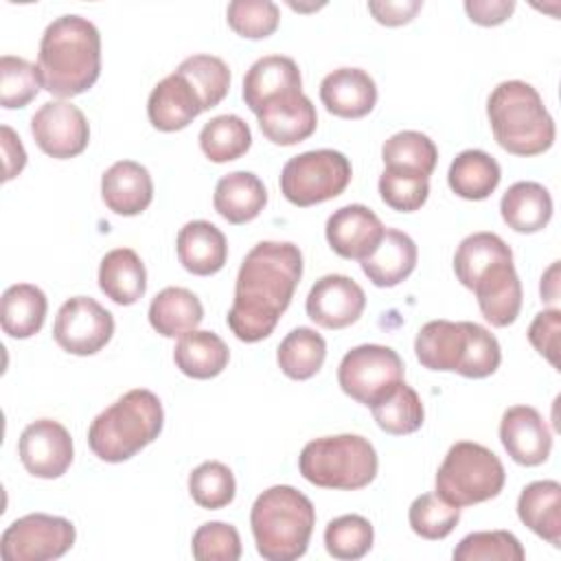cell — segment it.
Masks as SVG:
<instances>
[{
	"label": "cell",
	"instance_id": "e0dca14e",
	"mask_svg": "<svg viewBox=\"0 0 561 561\" xmlns=\"http://www.w3.org/2000/svg\"><path fill=\"white\" fill-rule=\"evenodd\" d=\"M259 127L263 136L280 147H291L307 140L318 125V114L302 90L285 92L267 101L259 112Z\"/></svg>",
	"mask_w": 561,
	"mask_h": 561
},
{
	"label": "cell",
	"instance_id": "f5cc1de1",
	"mask_svg": "<svg viewBox=\"0 0 561 561\" xmlns=\"http://www.w3.org/2000/svg\"><path fill=\"white\" fill-rule=\"evenodd\" d=\"M541 300L557 302L559 300V261H554L541 276Z\"/></svg>",
	"mask_w": 561,
	"mask_h": 561
},
{
	"label": "cell",
	"instance_id": "52a82bcc",
	"mask_svg": "<svg viewBox=\"0 0 561 561\" xmlns=\"http://www.w3.org/2000/svg\"><path fill=\"white\" fill-rule=\"evenodd\" d=\"M377 451L359 434H337L309 440L298 458L300 476L320 486L337 491H357L377 476Z\"/></svg>",
	"mask_w": 561,
	"mask_h": 561
},
{
	"label": "cell",
	"instance_id": "836d02e7",
	"mask_svg": "<svg viewBox=\"0 0 561 561\" xmlns=\"http://www.w3.org/2000/svg\"><path fill=\"white\" fill-rule=\"evenodd\" d=\"M508 261H513V252L502 237L495 232H473L456 248L454 272L460 285L471 289L484 272Z\"/></svg>",
	"mask_w": 561,
	"mask_h": 561
},
{
	"label": "cell",
	"instance_id": "9c48e42d",
	"mask_svg": "<svg viewBox=\"0 0 561 561\" xmlns=\"http://www.w3.org/2000/svg\"><path fill=\"white\" fill-rule=\"evenodd\" d=\"M351 175V162L342 151L313 149L285 162L280 171V193L289 204L307 208L344 193Z\"/></svg>",
	"mask_w": 561,
	"mask_h": 561
},
{
	"label": "cell",
	"instance_id": "7a4b0ae2",
	"mask_svg": "<svg viewBox=\"0 0 561 561\" xmlns=\"http://www.w3.org/2000/svg\"><path fill=\"white\" fill-rule=\"evenodd\" d=\"M37 68L46 92L61 99L83 94L101 75L99 28L81 15L53 20L39 42Z\"/></svg>",
	"mask_w": 561,
	"mask_h": 561
},
{
	"label": "cell",
	"instance_id": "bcb514c9",
	"mask_svg": "<svg viewBox=\"0 0 561 561\" xmlns=\"http://www.w3.org/2000/svg\"><path fill=\"white\" fill-rule=\"evenodd\" d=\"M230 28L248 39L270 37L280 22V11L270 0H232L226 9Z\"/></svg>",
	"mask_w": 561,
	"mask_h": 561
},
{
	"label": "cell",
	"instance_id": "7402d4cb",
	"mask_svg": "<svg viewBox=\"0 0 561 561\" xmlns=\"http://www.w3.org/2000/svg\"><path fill=\"white\" fill-rule=\"evenodd\" d=\"M202 112L204 107L199 96L175 70L158 81L147 101L149 123L160 131H180Z\"/></svg>",
	"mask_w": 561,
	"mask_h": 561
},
{
	"label": "cell",
	"instance_id": "83f0119b",
	"mask_svg": "<svg viewBox=\"0 0 561 561\" xmlns=\"http://www.w3.org/2000/svg\"><path fill=\"white\" fill-rule=\"evenodd\" d=\"M99 287L116 305H134L147 291V270L131 248L110 250L99 265Z\"/></svg>",
	"mask_w": 561,
	"mask_h": 561
},
{
	"label": "cell",
	"instance_id": "f35d334b",
	"mask_svg": "<svg viewBox=\"0 0 561 561\" xmlns=\"http://www.w3.org/2000/svg\"><path fill=\"white\" fill-rule=\"evenodd\" d=\"M175 72H180L202 101L204 112L219 105L230 90V68L215 55H191Z\"/></svg>",
	"mask_w": 561,
	"mask_h": 561
},
{
	"label": "cell",
	"instance_id": "681fc988",
	"mask_svg": "<svg viewBox=\"0 0 561 561\" xmlns=\"http://www.w3.org/2000/svg\"><path fill=\"white\" fill-rule=\"evenodd\" d=\"M421 0H373L368 2V11L383 26H401L408 24L419 11Z\"/></svg>",
	"mask_w": 561,
	"mask_h": 561
},
{
	"label": "cell",
	"instance_id": "5bb4252c",
	"mask_svg": "<svg viewBox=\"0 0 561 561\" xmlns=\"http://www.w3.org/2000/svg\"><path fill=\"white\" fill-rule=\"evenodd\" d=\"M18 454L31 476L53 480L64 476L72 465V436L59 421L37 419L22 430Z\"/></svg>",
	"mask_w": 561,
	"mask_h": 561
},
{
	"label": "cell",
	"instance_id": "f546056e",
	"mask_svg": "<svg viewBox=\"0 0 561 561\" xmlns=\"http://www.w3.org/2000/svg\"><path fill=\"white\" fill-rule=\"evenodd\" d=\"M204 307L186 287H164L149 305V324L162 337H182L199 327Z\"/></svg>",
	"mask_w": 561,
	"mask_h": 561
},
{
	"label": "cell",
	"instance_id": "8d00e7d4",
	"mask_svg": "<svg viewBox=\"0 0 561 561\" xmlns=\"http://www.w3.org/2000/svg\"><path fill=\"white\" fill-rule=\"evenodd\" d=\"M377 425L392 436H405L423 425L425 410L419 392L401 381L390 394L370 405Z\"/></svg>",
	"mask_w": 561,
	"mask_h": 561
},
{
	"label": "cell",
	"instance_id": "f907efd6",
	"mask_svg": "<svg viewBox=\"0 0 561 561\" xmlns=\"http://www.w3.org/2000/svg\"><path fill=\"white\" fill-rule=\"evenodd\" d=\"M465 11L480 26H497L515 11V0H467Z\"/></svg>",
	"mask_w": 561,
	"mask_h": 561
},
{
	"label": "cell",
	"instance_id": "3957f363",
	"mask_svg": "<svg viewBox=\"0 0 561 561\" xmlns=\"http://www.w3.org/2000/svg\"><path fill=\"white\" fill-rule=\"evenodd\" d=\"M421 366L440 373H458L469 379H484L500 368L502 348L497 337L476 322L430 320L414 340Z\"/></svg>",
	"mask_w": 561,
	"mask_h": 561
},
{
	"label": "cell",
	"instance_id": "ffe728a7",
	"mask_svg": "<svg viewBox=\"0 0 561 561\" xmlns=\"http://www.w3.org/2000/svg\"><path fill=\"white\" fill-rule=\"evenodd\" d=\"M101 197L112 213L134 217L151 204L153 180L140 162L118 160L101 178Z\"/></svg>",
	"mask_w": 561,
	"mask_h": 561
},
{
	"label": "cell",
	"instance_id": "b9f144b4",
	"mask_svg": "<svg viewBox=\"0 0 561 561\" xmlns=\"http://www.w3.org/2000/svg\"><path fill=\"white\" fill-rule=\"evenodd\" d=\"M39 68L24 57H0V105L7 110L26 107L39 92Z\"/></svg>",
	"mask_w": 561,
	"mask_h": 561
},
{
	"label": "cell",
	"instance_id": "d4e9b609",
	"mask_svg": "<svg viewBox=\"0 0 561 561\" xmlns=\"http://www.w3.org/2000/svg\"><path fill=\"white\" fill-rule=\"evenodd\" d=\"M416 259L414 239L401 230L386 228L379 245L362 261V272L375 287H394L414 272Z\"/></svg>",
	"mask_w": 561,
	"mask_h": 561
},
{
	"label": "cell",
	"instance_id": "4316f807",
	"mask_svg": "<svg viewBox=\"0 0 561 561\" xmlns=\"http://www.w3.org/2000/svg\"><path fill=\"white\" fill-rule=\"evenodd\" d=\"M517 515L535 535L554 548L561 546V484L557 480L526 484L517 497Z\"/></svg>",
	"mask_w": 561,
	"mask_h": 561
},
{
	"label": "cell",
	"instance_id": "ba28073f",
	"mask_svg": "<svg viewBox=\"0 0 561 561\" xmlns=\"http://www.w3.org/2000/svg\"><path fill=\"white\" fill-rule=\"evenodd\" d=\"M504 482V465L489 447L458 440L436 471V495L462 508L497 497Z\"/></svg>",
	"mask_w": 561,
	"mask_h": 561
},
{
	"label": "cell",
	"instance_id": "7c38bea8",
	"mask_svg": "<svg viewBox=\"0 0 561 561\" xmlns=\"http://www.w3.org/2000/svg\"><path fill=\"white\" fill-rule=\"evenodd\" d=\"M114 335V316L90 296L68 298L53 324L55 342L72 355H94Z\"/></svg>",
	"mask_w": 561,
	"mask_h": 561
},
{
	"label": "cell",
	"instance_id": "1f68e13d",
	"mask_svg": "<svg viewBox=\"0 0 561 561\" xmlns=\"http://www.w3.org/2000/svg\"><path fill=\"white\" fill-rule=\"evenodd\" d=\"M502 171L493 156L482 149H465L460 151L447 171L449 188L471 202L486 199L500 184Z\"/></svg>",
	"mask_w": 561,
	"mask_h": 561
},
{
	"label": "cell",
	"instance_id": "8992f818",
	"mask_svg": "<svg viewBox=\"0 0 561 561\" xmlns=\"http://www.w3.org/2000/svg\"><path fill=\"white\" fill-rule=\"evenodd\" d=\"M250 526L263 559L294 561L307 552L316 526V508L298 489L276 484L254 500Z\"/></svg>",
	"mask_w": 561,
	"mask_h": 561
},
{
	"label": "cell",
	"instance_id": "74e56055",
	"mask_svg": "<svg viewBox=\"0 0 561 561\" xmlns=\"http://www.w3.org/2000/svg\"><path fill=\"white\" fill-rule=\"evenodd\" d=\"M381 158L386 167L405 169L430 178L438 162V149L430 136L414 129H403L383 142Z\"/></svg>",
	"mask_w": 561,
	"mask_h": 561
},
{
	"label": "cell",
	"instance_id": "9a60e30c",
	"mask_svg": "<svg viewBox=\"0 0 561 561\" xmlns=\"http://www.w3.org/2000/svg\"><path fill=\"white\" fill-rule=\"evenodd\" d=\"M307 316L322 329H344L366 309L364 289L344 274H327L313 283L305 302Z\"/></svg>",
	"mask_w": 561,
	"mask_h": 561
},
{
	"label": "cell",
	"instance_id": "2e32d148",
	"mask_svg": "<svg viewBox=\"0 0 561 561\" xmlns=\"http://www.w3.org/2000/svg\"><path fill=\"white\" fill-rule=\"evenodd\" d=\"M386 226L364 204H348L329 215L324 234L335 254L342 259L364 261L383 239Z\"/></svg>",
	"mask_w": 561,
	"mask_h": 561
},
{
	"label": "cell",
	"instance_id": "f1b7e54d",
	"mask_svg": "<svg viewBox=\"0 0 561 561\" xmlns=\"http://www.w3.org/2000/svg\"><path fill=\"white\" fill-rule=\"evenodd\" d=\"M504 224L522 234L539 232L552 219L550 191L539 182H515L500 199Z\"/></svg>",
	"mask_w": 561,
	"mask_h": 561
},
{
	"label": "cell",
	"instance_id": "d6a6232c",
	"mask_svg": "<svg viewBox=\"0 0 561 561\" xmlns=\"http://www.w3.org/2000/svg\"><path fill=\"white\" fill-rule=\"evenodd\" d=\"M46 294L31 283H15L4 289L0 302L2 331L15 340L35 335L46 320Z\"/></svg>",
	"mask_w": 561,
	"mask_h": 561
},
{
	"label": "cell",
	"instance_id": "7bdbcfd3",
	"mask_svg": "<svg viewBox=\"0 0 561 561\" xmlns=\"http://www.w3.org/2000/svg\"><path fill=\"white\" fill-rule=\"evenodd\" d=\"M451 557L456 561H522L526 552L508 530H478L462 537Z\"/></svg>",
	"mask_w": 561,
	"mask_h": 561
},
{
	"label": "cell",
	"instance_id": "5b68a950",
	"mask_svg": "<svg viewBox=\"0 0 561 561\" xmlns=\"http://www.w3.org/2000/svg\"><path fill=\"white\" fill-rule=\"evenodd\" d=\"M164 425V410L147 388H134L94 416L88 445L103 462H123L153 443Z\"/></svg>",
	"mask_w": 561,
	"mask_h": 561
},
{
	"label": "cell",
	"instance_id": "6da1fadb",
	"mask_svg": "<svg viewBox=\"0 0 561 561\" xmlns=\"http://www.w3.org/2000/svg\"><path fill=\"white\" fill-rule=\"evenodd\" d=\"M302 276V254L289 241H261L243 259L226 322L237 340L272 335Z\"/></svg>",
	"mask_w": 561,
	"mask_h": 561
},
{
	"label": "cell",
	"instance_id": "816d5d0a",
	"mask_svg": "<svg viewBox=\"0 0 561 561\" xmlns=\"http://www.w3.org/2000/svg\"><path fill=\"white\" fill-rule=\"evenodd\" d=\"M0 134H2V153H4V175H2V180L9 182L18 173H22V169L26 164V151H24L18 134L9 125H2Z\"/></svg>",
	"mask_w": 561,
	"mask_h": 561
},
{
	"label": "cell",
	"instance_id": "f6af8a7d",
	"mask_svg": "<svg viewBox=\"0 0 561 561\" xmlns=\"http://www.w3.org/2000/svg\"><path fill=\"white\" fill-rule=\"evenodd\" d=\"M379 195L392 210L414 213L427 202L430 178L414 171L386 167L379 175Z\"/></svg>",
	"mask_w": 561,
	"mask_h": 561
},
{
	"label": "cell",
	"instance_id": "277c9868",
	"mask_svg": "<svg viewBox=\"0 0 561 561\" xmlns=\"http://www.w3.org/2000/svg\"><path fill=\"white\" fill-rule=\"evenodd\" d=\"M486 116L493 138L513 156H539L554 142V121L539 92L526 81L497 83L489 94Z\"/></svg>",
	"mask_w": 561,
	"mask_h": 561
},
{
	"label": "cell",
	"instance_id": "ac0fdd59",
	"mask_svg": "<svg viewBox=\"0 0 561 561\" xmlns=\"http://www.w3.org/2000/svg\"><path fill=\"white\" fill-rule=\"evenodd\" d=\"M500 440L506 454L524 467L543 465L552 451V434L533 405H513L502 414Z\"/></svg>",
	"mask_w": 561,
	"mask_h": 561
},
{
	"label": "cell",
	"instance_id": "e575fe53",
	"mask_svg": "<svg viewBox=\"0 0 561 561\" xmlns=\"http://www.w3.org/2000/svg\"><path fill=\"white\" fill-rule=\"evenodd\" d=\"M327 342L309 327H298L289 331L276 351V362L280 370L296 381L311 379L324 364Z\"/></svg>",
	"mask_w": 561,
	"mask_h": 561
},
{
	"label": "cell",
	"instance_id": "484cf974",
	"mask_svg": "<svg viewBox=\"0 0 561 561\" xmlns=\"http://www.w3.org/2000/svg\"><path fill=\"white\" fill-rule=\"evenodd\" d=\"M267 204V188L252 171H232L219 178L213 195L215 210L230 224H248Z\"/></svg>",
	"mask_w": 561,
	"mask_h": 561
},
{
	"label": "cell",
	"instance_id": "44dd1931",
	"mask_svg": "<svg viewBox=\"0 0 561 561\" xmlns=\"http://www.w3.org/2000/svg\"><path fill=\"white\" fill-rule=\"evenodd\" d=\"M478 307L491 327H508L517 320L522 309V283L513 261L500 263L484 272L471 287Z\"/></svg>",
	"mask_w": 561,
	"mask_h": 561
},
{
	"label": "cell",
	"instance_id": "60d3db41",
	"mask_svg": "<svg viewBox=\"0 0 561 561\" xmlns=\"http://www.w3.org/2000/svg\"><path fill=\"white\" fill-rule=\"evenodd\" d=\"M188 493L197 506L215 511L228 506L234 500L237 482L230 467L219 460H206L191 471Z\"/></svg>",
	"mask_w": 561,
	"mask_h": 561
},
{
	"label": "cell",
	"instance_id": "4dcf8cb0",
	"mask_svg": "<svg viewBox=\"0 0 561 561\" xmlns=\"http://www.w3.org/2000/svg\"><path fill=\"white\" fill-rule=\"evenodd\" d=\"M230 351L226 342L213 331H188L184 333L175 348L173 362L186 377L193 379H213L228 366Z\"/></svg>",
	"mask_w": 561,
	"mask_h": 561
},
{
	"label": "cell",
	"instance_id": "603a6c76",
	"mask_svg": "<svg viewBox=\"0 0 561 561\" xmlns=\"http://www.w3.org/2000/svg\"><path fill=\"white\" fill-rule=\"evenodd\" d=\"M175 250L182 267L195 276L217 274L228 259V241L224 232L204 219L188 221L180 228Z\"/></svg>",
	"mask_w": 561,
	"mask_h": 561
},
{
	"label": "cell",
	"instance_id": "ab89813d",
	"mask_svg": "<svg viewBox=\"0 0 561 561\" xmlns=\"http://www.w3.org/2000/svg\"><path fill=\"white\" fill-rule=\"evenodd\" d=\"M373 524L362 515H340L324 528V548L333 559L355 561L373 548Z\"/></svg>",
	"mask_w": 561,
	"mask_h": 561
},
{
	"label": "cell",
	"instance_id": "cb8c5ba5",
	"mask_svg": "<svg viewBox=\"0 0 561 561\" xmlns=\"http://www.w3.org/2000/svg\"><path fill=\"white\" fill-rule=\"evenodd\" d=\"M302 90L298 64L285 55H265L256 59L243 77V101L256 114L267 101Z\"/></svg>",
	"mask_w": 561,
	"mask_h": 561
},
{
	"label": "cell",
	"instance_id": "c3c4849f",
	"mask_svg": "<svg viewBox=\"0 0 561 561\" xmlns=\"http://www.w3.org/2000/svg\"><path fill=\"white\" fill-rule=\"evenodd\" d=\"M559 331H561V311L557 307L539 311L528 327L530 344L554 368H559Z\"/></svg>",
	"mask_w": 561,
	"mask_h": 561
},
{
	"label": "cell",
	"instance_id": "ee69618b",
	"mask_svg": "<svg viewBox=\"0 0 561 561\" xmlns=\"http://www.w3.org/2000/svg\"><path fill=\"white\" fill-rule=\"evenodd\" d=\"M408 522L419 537L436 541L445 539L456 528L460 522V508L445 502L436 493H423L410 504Z\"/></svg>",
	"mask_w": 561,
	"mask_h": 561
},
{
	"label": "cell",
	"instance_id": "d6986e66",
	"mask_svg": "<svg viewBox=\"0 0 561 561\" xmlns=\"http://www.w3.org/2000/svg\"><path fill=\"white\" fill-rule=\"evenodd\" d=\"M320 101L333 116L364 118L377 103V85L362 68H337L322 79Z\"/></svg>",
	"mask_w": 561,
	"mask_h": 561
},
{
	"label": "cell",
	"instance_id": "4fadbf2b",
	"mask_svg": "<svg viewBox=\"0 0 561 561\" xmlns=\"http://www.w3.org/2000/svg\"><path fill=\"white\" fill-rule=\"evenodd\" d=\"M31 134L35 145L50 158L68 160L90 142V125L85 114L70 101H48L31 116Z\"/></svg>",
	"mask_w": 561,
	"mask_h": 561
},
{
	"label": "cell",
	"instance_id": "30bf717a",
	"mask_svg": "<svg viewBox=\"0 0 561 561\" xmlns=\"http://www.w3.org/2000/svg\"><path fill=\"white\" fill-rule=\"evenodd\" d=\"M403 359L383 344H359L337 366V383L344 394L362 405H375L403 381Z\"/></svg>",
	"mask_w": 561,
	"mask_h": 561
},
{
	"label": "cell",
	"instance_id": "8fae6325",
	"mask_svg": "<svg viewBox=\"0 0 561 561\" xmlns=\"http://www.w3.org/2000/svg\"><path fill=\"white\" fill-rule=\"evenodd\" d=\"M70 519L46 513H28L11 522L0 537L4 561H50L64 557L75 543Z\"/></svg>",
	"mask_w": 561,
	"mask_h": 561
},
{
	"label": "cell",
	"instance_id": "d590c367",
	"mask_svg": "<svg viewBox=\"0 0 561 561\" xmlns=\"http://www.w3.org/2000/svg\"><path fill=\"white\" fill-rule=\"evenodd\" d=\"M252 145L248 123L237 114H219L199 131V147L210 162L224 164L241 158Z\"/></svg>",
	"mask_w": 561,
	"mask_h": 561
},
{
	"label": "cell",
	"instance_id": "7dc6e473",
	"mask_svg": "<svg viewBox=\"0 0 561 561\" xmlns=\"http://www.w3.org/2000/svg\"><path fill=\"white\" fill-rule=\"evenodd\" d=\"M191 552L199 561H237L241 557L239 530L226 522H206L193 533Z\"/></svg>",
	"mask_w": 561,
	"mask_h": 561
}]
</instances>
